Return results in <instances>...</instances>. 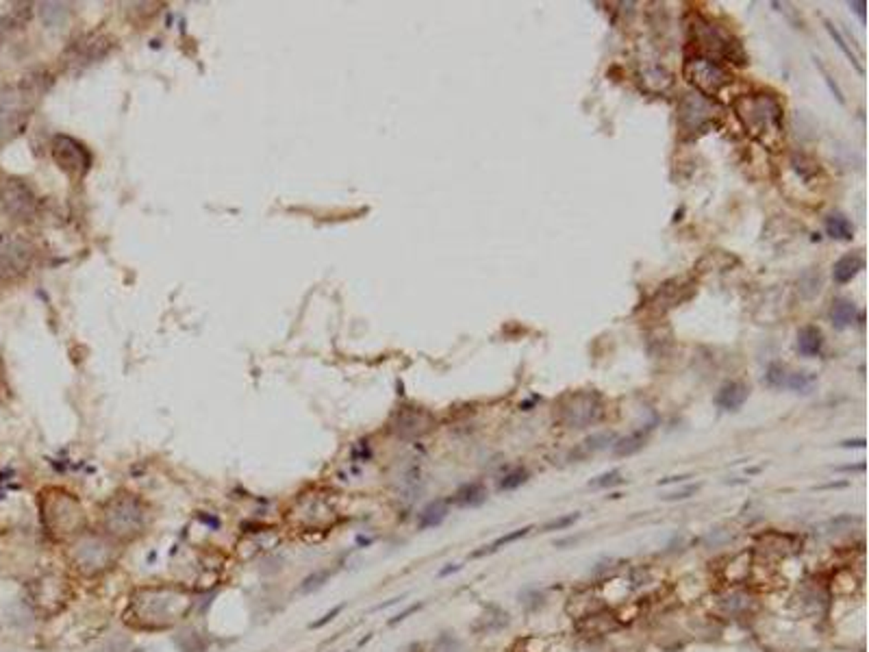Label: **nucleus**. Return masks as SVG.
Segmentation results:
<instances>
[{
    "mask_svg": "<svg viewBox=\"0 0 869 652\" xmlns=\"http://www.w3.org/2000/svg\"><path fill=\"white\" fill-rule=\"evenodd\" d=\"M191 607L194 598L185 587L152 585L139 587L131 594L124 616L139 631H168L189 616Z\"/></svg>",
    "mask_w": 869,
    "mask_h": 652,
    "instance_id": "obj_1",
    "label": "nucleus"
},
{
    "mask_svg": "<svg viewBox=\"0 0 869 652\" xmlns=\"http://www.w3.org/2000/svg\"><path fill=\"white\" fill-rule=\"evenodd\" d=\"M735 113L757 142L776 150L785 135L781 100L770 94L739 96L735 100Z\"/></svg>",
    "mask_w": 869,
    "mask_h": 652,
    "instance_id": "obj_2",
    "label": "nucleus"
},
{
    "mask_svg": "<svg viewBox=\"0 0 869 652\" xmlns=\"http://www.w3.org/2000/svg\"><path fill=\"white\" fill-rule=\"evenodd\" d=\"M148 527V511L135 496H113L102 509V533L113 542L126 544L142 537Z\"/></svg>",
    "mask_w": 869,
    "mask_h": 652,
    "instance_id": "obj_3",
    "label": "nucleus"
},
{
    "mask_svg": "<svg viewBox=\"0 0 869 652\" xmlns=\"http://www.w3.org/2000/svg\"><path fill=\"white\" fill-rule=\"evenodd\" d=\"M70 561L83 577H98L113 568L118 561V542L105 533L83 531L70 544Z\"/></svg>",
    "mask_w": 869,
    "mask_h": 652,
    "instance_id": "obj_4",
    "label": "nucleus"
},
{
    "mask_svg": "<svg viewBox=\"0 0 869 652\" xmlns=\"http://www.w3.org/2000/svg\"><path fill=\"white\" fill-rule=\"evenodd\" d=\"M44 94L42 76H27L18 85L0 94V137L16 135L27 122L35 102Z\"/></svg>",
    "mask_w": 869,
    "mask_h": 652,
    "instance_id": "obj_5",
    "label": "nucleus"
},
{
    "mask_svg": "<svg viewBox=\"0 0 869 652\" xmlns=\"http://www.w3.org/2000/svg\"><path fill=\"white\" fill-rule=\"evenodd\" d=\"M42 522L57 540H74L83 533V507L68 492L48 490L42 494Z\"/></svg>",
    "mask_w": 869,
    "mask_h": 652,
    "instance_id": "obj_6",
    "label": "nucleus"
},
{
    "mask_svg": "<svg viewBox=\"0 0 869 652\" xmlns=\"http://www.w3.org/2000/svg\"><path fill=\"white\" fill-rule=\"evenodd\" d=\"M604 418V400L596 389L567 391L556 402V420L565 428H587Z\"/></svg>",
    "mask_w": 869,
    "mask_h": 652,
    "instance_id": "obj_7",
    "label": "nucleus"
},
{
    "mask_svg": "<svg viewBox=\"0 0 869 652\" xmlns=\"http://www.w3.org/2000/svg\"><path fill=\"white\" fill-rule=\"evenodd\" d=\"M683 74L687 83L696 87V92L702 96H715L733 81V74L724 68L720 59H711L705 55H691L685 59Z\"/></svg>",
    "mask_w": 869,
    "mask_h": 652,
    "instance_id": "obj_8",
    "label": "nucleus"
},
{
    "mask_svg": "<svg viewBox=\"0 0 869 652\" xmlns=\"http://www.w3.org/2000/svg\"><path fill=\"white\" fill-rule=\"evenodd\" d=\"M691 31H694L696 42L702 50V53H698V55H705V57H711V59L724 57V59H731V61L739 63V66H744L746 63V55H744V50H741V46L733 40L731 35L724 33L718 24H713L705 18H698L696 24L691 27Z\"/></svg>",
    "mask_w": 869,
    "mask_h": 652,
    "instance_id": "obj_9",
    "label": "nucleus"
},
{
    "mask_svg": "<svg viewBox=\"0 0 869 652\" xmlns=\"http://www.w3.org/2000/svg\"><path fill=\"white\" fill-rule=\"evenodd\" d=\"M50 152H53V159L59 168L74 176V178H83L87 174V170L92 168V155L89 150L70 135H55L53 144H50Z\"/></svg>",
    "mask_w": 869,
    "mask_h": 652,
    "instance_id": "obj_10",
    "label": "nucleus"
},
{
    "mask_svg": "<svg viewBox=\"0 0 869 652\" xmlns=\"http://www.w3.org/2000/svg\"><path fill=\"white\" fill-rule=\"evenodd\" d=\"M0 202L14 220H31L37 209V198L29 185L18 178H9L0 187Z\"/></svg>",
    "mask_w": 869,
    "mask_h": 652,
    "instance_id": "obj_11",
    "label": "nucleus"
},
{
    "mask_svg": "<svg viewBox=\"0 0 869 652\" xmlns=\"http://www.w3.org/2000/svg\"><path fill=\"white\" fill-rule=\"evenodd\" d=\"M713 102L698 92L685 94L678 105V126L685 133H696L702 131L705 126L713 120Z\"/></svg>",
    "mask_w": 869,
    "mask_h": 652,
    "instance_id": "obj_12",
    "label": "nucleus"
},
{
    "mask_svg": "<svg viewBox=\"0 0 869 652\" xmlns=\"http://www.w3.org/2000/svg\"><path fill=\"white\" fill-rule=\"evenodd\" d=\"M109 50H111V42L105 35L89 33V35H83L70 44V48L66 50V57H68V63H72V66L83 68V66H89V63H94V61H100L109 53Z\"/></svg>",
    "mask_w": 869,
    "mask_h": 652,
    "instance_id": "obj_13",
    "label": "nucleus"
},
{
    "mask_svg": "<svg viewBox=\"0 0 869 652\" xmlns=\"http://www.w3.org/2000/svg\"><path fill=\"white\" fill-rule=\"evenodd\" d=\"M31 246L24 244L20 239L7 241L0 246V278H11L16 274H22L31 263Z\"/></svg>",
    "mask_w": 869,
    "mask_h": 652,
    "instance_id": "obj_14",
    "label": "nucleus"
},
{
    "mask_svg": "<svg viewBox=\"0 0 869 652\" xmlns=\"http://www.w3.org/2000/svg\"><path fill=\"white\" fill-rule=\"evenodd\" d=\"M430 424H432L430 413L421 411V409H415V407H406V409H402V411H398V415H395L393 433L400 435V437H404V439H411V437L424 435L430 428Z\"/></svg>",
    "mask_w": 869,
    "mask_h": 652,
    "instance_id": "obj_15",
    "label": "nucleus"
},
{
    "mask_svg": "<svg viewBox=\"0 0 869 652\" xmlns=\"http://www.w3.org/2000/svg\"><path fill=\"white\" fill-rule=\"evenodd\" d=\"M750 396V387L741 381H728L720 387L718 396H715V405L724 411H739L746 405Z\"/></svg>",
    "mask_w": 869,
    "mask_h": 652,
    "instance_id": "obj_16",
    "label": "nucleus"
},
{
    "mask_svg": "<svg viewBox=\"0 0 869 652\" xmlns=\"http://www.w3.org/2000/svg\"><path fill=\"white\" fill-rule=\"evenodd\" d=\"M856 313H859V309H856L854 300H850V298H835L833 304H830L828 317H830V324H833L837 330H846V328H850L854 324Z\"/></svg>",
    "mask_w": 869,
    "mask_h": 652,
    "instance_id": "obj_17",
    "label": "nucleus"
},
{
    "mask_svg": "<svg viewBox=\"0 0 869 652\" xmlns=\"http://www.w3.org/2000/svg\"><path fill=\"white\" fill-rule=\"evenodd\" d=\"M863 267H865V259H863L861 252L843 254V257L833 265V278H835V283H839V285L850 283V280L856 274H859Z\"/></svg>",
    "mask_w": 869,
    "mask_h": 652,
    "instance_id": "obj_18",
    "label": "nucleus"
},
{
    "mask_svg": "<svg viewBox=\"0 0 869 652\" xmlns=\"http://www.w3.org/2000/svg\"><path fill=\"white\" fill-rule=\"evenodd\" d=\"M824 333L817 326H804L798 330V352L802 357H820L824 350Z\"/></svg>",
    "mask_w": 869,
    "mask_h": 652,
    "instance_id": "obj_19",
    "label": "nucleus"
},
{
    "mask_svg": "<svg viewBox=\"0 0 869 652\" xmlns=\"http://www.w3.org/2000/svg\"><path fill=\"white\" fill-rule=\"evenodd\" d=\"M445 518H448V500L439 498V500L428 503L424 509L419 511V516H417V529L419 531L434 529V527H439V524Z\"/></svg>",
    "mask_w": 869,
    "mask_h": 652,
    "instance_id": "obj_20",
    "label": "nucleus"
},
{
    "mask_svg": "<svg viewBox=\"0 0 869 652\" xmlns=\"http://www.w3.org/2000/svg\"><path fill=\"white\" fill-rule=\"evenodd\" d=\"M485 500H487V490H485L482 483H465L463 487H458L456 494L452 496V505L463 507V509H472V507H480Z\"/></svg>",
    "mask_w": 869,
    "mask_h": 652,
    "instance_id": "obj_21",
    "label": "nucleus"
},
{
    "mask_svg": "<svg viewBox=\"0 0 869 652\" xmlns=\"http://www.w3.org/2000/svg\"><path fill=\"white\" fill-rule=\"evenodd\" d=\"M826 233L837 241H850L854 237V224L843 213H830L826 217Z\"/></svg>",
    "mask_w": 869,
    "mask_h": 652,
    "instance_id": "obj_22",
    "label": "nucleus"
},
{
    "mask_svg": "<svg viewBox=\"0 0 869 652\" xmlns=\"http://www.w3.org/2000/svg\"><path fill=\"white\" fill-rule=\"evenodd\" d=\"M530 531H533V527H524V529L511 531V533H506V535H502V537H498V540H495V542H491L489 546H482L480 551H474V553H472V559H480V557L493 555V553L500 551L502 546H509V544H513V542L522 540V537H526Z\"/></svg>",
    "mask_w": 869,
    "mask_h": 652,
    "instance_id": "obj_23",
    "label": "nucleus"
},
{
    "mask_svg": "<svg viewBox=\"0 0 869 652\" xmlns=\"http://www.w3.org/2000/svg\"><path fill=\"white\" fill-rule=\"evenodd\" d=\"M648 431H650V428H646V431H637V433L628 435V437L620 439L617 444H613V452H615L617 457H628V455L639 452V450H641L644 446H646Z\"/></svg>",
    "mask_w": 869,
    "mask_h": 652,
    "instance_id": "obj_24",
    "label": "nucleus"
},
{
    "mask_svg": "<svg viewBox=\"0 0 869 652\" xmlns=\"http://www.w3.org/2000/svg\"><path fill=\"white\" fill-rule=\"evenodd\" d=\"M613 442H615V435H613V433H598V435H593V437H587L580 444V448L576 450V457L596 455L600 450L609 448V446H613Z\"/></svg>",
    "mask_w": 869,
    "mask_h": 652,
    "instance_id": "obj_25",
    "label": "nucleus"
},
{
    "mask_svg": "<svg viewBox=\"0 0 869 652\" xmlns=\"http://www.w3.org/2000/svg\"><path fill=\"white\" fill-rule=\"evenodd\" d=\"M824 27H826V31L830 33V37H833V40H835V44L839 46V50H841V53H843V55H846V57L850 59V63H852V66H854L856 70H859L861 74H865V68L861 66V61H859V59H856V55L852 53V48H850V44H848V40H846V37H843V35H841V31H839V29H837V27H835V24H833V22H830V20H824Z\"/></svg>",
    "mask_w": 869,
    "mask_h": 652,
    "instance_id": "obj_26",
    "label": "nucleus"
},
{
    "mask_svg": "<svg viewBox=\"0 0 869 652\" xmlns=\"http://www.w3.org/2000/svg\"><path fill=\"white\" fill-rule=\"evenodd\" d=\"M813 385H815V376L809 372H789L785 381V387L798 394H809Z\"/></svg>",
    "mask_w": 869,
    "mask_h": 652,
    "instance_id": "obj_27",
    "label": "nucleus"
},
{
    "mask_svg": "<svg viewBox=\"0 0 869 652\" xmlns=\"http://www.w3.org/2000/svg\"><path fill=\"white\" fill-rule=\"evenodd\" d=\"M528 476H530L528 470H524V468L511 470L509 474H504L500 479V483H498V490H500V492H513V490L522 487V485L528 481Z\"/></svg>",
    "mask_w": 869,
    "mask_h": 652,
    "instance_id": "obj_28",
    "label": "nucleus"
},
{
    "mask_svg": "<svg viewBox=\"0 0 869 652\" xmlns=\"http://www.w3.org/2000/svg\"><path fill=\"white\" fill-rule=\"evenodd\" d=\"M328 579H330V570H317V572L309 574V577L300 583V592L302 594H315L328 583Z\"/></svg>",
    "mask_w": 869,
    "mask_h": 652,
    "instance_id": "obj_29",
    "label": "nucleus"
},
{
    "mask_svg": "<svg viewBox=\"0 0 869 652\" xmlns=\"http://www.w3.org/2000/svg\"><path fill=\"white\" fill-rule=\"evenodd\" d=\"M787 367L785 365H781V363H772L770 367H768V372H765V383H768L770 387H774V389H783L785 387V381H787Z\"/></svg>",
    "mask_w": 869,
    "mask_h": 652,
    "instance_id": "obj_30",
    "label": "nucleus"
},
{
    "mask_svg": "<svg viewBox=\"0 0 869 652\" xmlns=\"http://www.w3.org/2000/svg\"><path fill=\"white\" fill-rule=\"evenodd\" d=\"M622 481L624 479H622V472L620 470H609V472H604V474L591 479L589 481V487L591 490H607V487H613V485H620Z\"/></svg>",
    "mask_w": 869,
    "mask_h": 652,
    "instance_id": "obj_31",
    "label": "nucleus"
},
{
    "mask_svg": "<svg viewBox=\"0 0 869 652\" xmlns=\"http://www.w3.org/2000/svg\"><path fill=\"white\" fill-rule=\"evenodd\" d=\"M578 520H580V514H567V516L554 518V520H550V522H546V524H543V527H541V533L565 531V529L574 527V524H576Z\"/></svg>",
    "mask_w": 869,
    "mask_h": 652,
    "instance_id": "obj_32",
    "label": "nucleus"
},
{
    "mask_svg": "<svg viewBox=\"0 0 869 652\" xmlns=\"http://www.w3.org/2000/svg\"><path fill=\"white\" fill-rule=\"evenodd\" d=\"M29 18H31V5H27V3L16 5L7 14V24H9V29H16V27H22Z\"/></svg>",
    "mask_w": 869,
    "mask_h": 652,
    "instance_id": "obj_33",
    "label": "nucleus"
},
{
    "mask_svg": "<svg viewBox=\"0 0 869 652\" xmlns=\"http://www.w3.org/2000/svg\"><path fill=\"white\" fill-rule=\"evenodd\" d=\"M815 63H817V68H820V72H822V76H824V81H826V85L830 87V92H833V96H835V98H837V100L841 102V105H846V98H843V92H841V89H839V85H837V83L833 81V76H830V74L826 72V68L822 66V63H820V59H817V57H815Z\"/></svg>",
    "mask_w": 869,
    "mask_h": 652,
    "instance_id": "obj_34",
    "label": "nucleus"
},
{
    "mask_svg": "<svg viewBox=\"0 0 869 652\" xmlns=\"http://www.w3.org/2000/svg\"><path fill=\"white\" fill-rule=\"evenodd\" d=\"M343 607H346V605H337V607H333V609H330L328 613H324V616H322V618H319V620L311 622V629H322V626L330 624V622H333V620H335V616H339V613L343 611Z\"/></svg>",
    "mask_w": 869,
    "mask_h": 652,
    "instance_id": "obj_35",
    "label": "nucleus"
},
{
    "mask_svg": "<svg viewBox=\"0 0 869 652\" xmlns=\"http://www.w3.org/2000/svg\"><path fill=\"white\" fill-rule=\"evenodd\" d=\"M698 487L700 485H689L687 490H681V492H672V494H668V496H663V500H668V503H674V500H687L689 496L691 494H696L698 492Z\"/></svg>",
    "mask_w": 869,
    "mask_h": 652,
    "instance_id": "obj_36",
    "label": "nucleus"
},
{
    "mask_svg": "<svg viewBox=\"0 0 869 652\" xmlns=\"http://www.w3.org/2000/svg\"><path fill=\"white\" fill-rule=\"evenodd\" d=\"M421 607H424V605H421V603H417V605H411V607H408V609H404L402 613H398V616H395V618H391V620H389L387 624H389V626H395V624H400V622H404V620H406L408 616H413V613H417V611H419Z\"/></svg>",
    "mask_w": 869,
    "mask_h": 652,
    "instance_id": "obj_37",
    "label": "nucleus"
},
{
    "mask_svg": "<svg viewBox=\"0 0 869 652\" xmlns=\"http://www.w3.org/2000/svg\"><path fill=\"white\" fill-rule=\"evenodd\" d=\"M850 5V9H854V14L861 18V22H865V7H867V3H848Z\"/></svg>",
    "mask_w": 869,
    "mask_h": 652,
    "instance_id": "obj_38",
    "label": "nucleus"
},
{
    "mask_svg": "<svg viewBox=\"0 0 869 652\" xmlns=\"http://www.w3.org/2000/svg\"><path fill=\"white\" fill-rule=\"evenodd\" d=\"M198 520H200V522H204V524H209L211 529H220V520H213V518L204 516V514H200V516H198Z\"/></svg>",
    "mask_w": 869,
    "mask_h": 652,
    "instance_id": "obj_39",
    "label": "nucleus"
},
{
    "mask_svg": "<svg viewBox=\"0 0 869 652\" xmlns=\"http://www.w3.org/2000/svg\"><path fill=\"white\" fill-rule=\"evenodd\" d=\"M843 446H846V448H865V439H856V442H843Z\"/></svg>",
    "mask_w": 869,
    "mask_h": 652,
    "instance_id": "obj_40",
    "label": "nucleus"
},
{
    "mask_svg": "<svg viewBox=\"0 0 869 652\" xmlns=\"http://www.w3.org/2000/svg\"><path fill=\"white\" fill-rule=\"evenodd\" d=\"M461 570V566H452V568H445V570H441L439 572V577H448V574H452V572H458Z\"/></svg>",
    "mask_w": 869,
    "mask_h": 652,
    "instance_id": "obj_41",
    "label": "nucleus"
}]
</instances>
